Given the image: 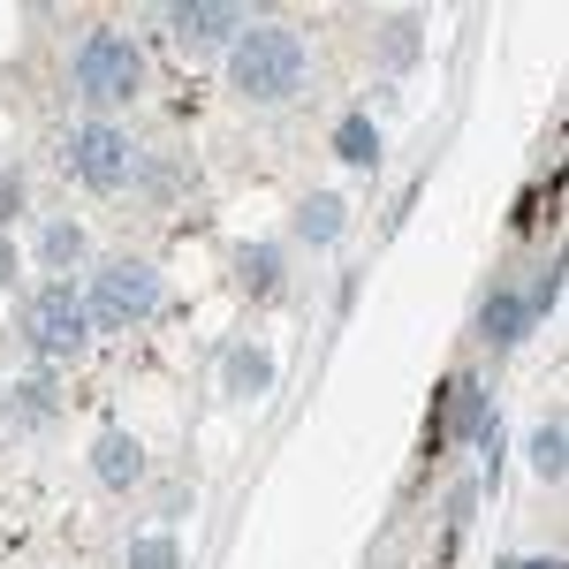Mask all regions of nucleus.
I'll list each match as a JSON object with an SVG mask.
<instances>
[{"label":"nucleus","mask_w":569,"mask_h":569,"mask_svg":"<svg viewBox=\"0 0 569 569\" xmlns=\"http://www.w3.org/2000/svg\"><path fill=\"white\" fill-rule=\"evenodd\" d=\"M243 281H251V289H273V251H251V259H243Z\"/></svg>","instance_id":"obj_15"},{"label":"nucleus","mask_w":569,"mask_h":569,"mask_svg":"<svg viewBox=\"0 0 569 569\" xmlns=\"http://www.w3.org/2000/svg\"><path fill=\"white\" fill-rule=\"evenodd\" d=\"M77 91L91 107H122L137 91V46L122 31H91L84 53H77Z\"/></svg>","instance_id":"obj_3"},{"label":"nucleus","mask_w":569,"mask_h":569,"mask_svg":"<svg viewBox=\"0 0 569 569\" xmlns=\"http://www.w3.org/2000/svg\"><path fill=\"white\" fill-rule=\"evenodd\" d=\"M23 213V176H0V220Z\"/></svg>","instance_id":"obj_16"},{"label":"nucleus","mask_w":569,"mask_h":569,"mask_svg":"<svg viewBox=\"0 0 569 569\" xmlns=\"http://www.w3.org/2000/svg\"><path fill=\"white\" fill-rule=\"evenodd\" d=\"M517 569H562V562H517Z\"/></svg>","instance_id":"obj_18"},{"label":"nucleus","mask_w":569,"mask_h":569,"mask_svg":"<svg viewBox=\"0 0 569 569\" xmlns=\"http://www.w3.org/2000/svg\"><path fill=\"white\" fill-rule=\"evenodd\" d=\"M335 228H342V206H335V198H311V220H305V236H311V243H327Z\"/></svg>","instance_id":"obj_14"},{"label":"nucleus","mask_w":569,"mask_h":569,"mask_svg":"<svg viewBox=\"0 0 569 569\" xmlns=\"http://www.w3.org/2000/svg\"><path fill=\"white\" fill-rule=\"evenodd\" d=\"M525 319H531L525 297H493V305L479 311V335H486V342H517V335H525Z\"/></svg>","instance_id":"obj_8"},{"label":"nucleus","mask_w":569,"mask_h":569,"mask_svg":"<svg viewBox=\"0 0 569 569\" xmlns=\"http://www.w3.org/2000/svg\"><path fill=\"white\" fill-rule=\"evenodd\" d=\"M228 84L243 91V99H289V91L305 84V39L281 31V23L243 31V39L228 46Z\"/></svg>","instance_id":"obj_1"},{"label":"nucleus","mask_w":569,"mask_h":569,"mask_svg":"<svg viewBox=\"0 0 569 569\" xmlns=\"http://www.w3.org/2000/svg\"><path fill=\"white\" fill-rule=\"evenodd\" d=\"M531 463H539V479H562V426H539L531 433Z\"/></svg>","instance_id":"obj_13"},{"label":"nucleus","mask_w":569,"mask_h":569,"mask_svg":"<svg viewBox=\"0 0 569 569\" xmlns=\"http://www.w3.org/2000/svg\"><path fill=\"white\" fill-rule=\"evenodd\" d=\"M335 152H342L350 168H372V160H380V130H372V122L357 114V122H342V137H335Z\"/></svg>","instance_id":"obj_9"},{"label":"nucleus","mask_w":569,"mask_h":569,"mask_svg":"<svg viewBox=\"0 0 569 569\" xmlns=\"http://www.w3.org/2000/svg\"><path fill=\"white\" fill-rule=\"evenodd\" d=\"M0 281H16V251L8 243H0Z\"/></svg>","instance_id":"obj_17"},{"label":"nucleus","mask_w":569,"mask_h":569,"mask_svg":"<svg viewBox=\"0 0 569 569\" xmlns=\"http://www.w3.org/2000/svg\"><path fill=\"white\" fill-rule=\"evenodd\" d=\"M91 471L107 486H137L144 479V448H137L130 433H99V448H91Z\"/></svg>","instance_id":"obj_7"},{"label":"nucleus","mask_w":569,"mask_h":569,"mask_svg":"<svg viewBox=\"0 0 569 569\" xmlns=\"http://www.w3.org/2000/svg\"><path fill=\"white\" fill-rule=\"evenodd\" d=\"M130 569H182V547L168 539V531H152V539L130 547Z\"/></svg>","instance_id":"obj_11"},{"label":"nucleus","mask_w":569,"mask_h":569,"mask_svg":"<svg viewBox=\"0 0 569 569\" xmlns=\"http://www.w3.org/2000/svg\"><path fill=\"white\" fill-rule=\"evenodd\" d=\"M228 380H236V395H266V380H273V372H266L259 350H236V357H228Z\"/></svg>","instance_id":"obj_12"},{"label":"nucleus","mask_w":569,"mask_h":569,"mask_svg":"<svg viewBox=\"0 0 569 569\" xmlns=\"http://www.w3.org/2000/svg\"><path fill=\"white\" fill-rule=\"evenodd\" d=\"M77 176L91 182V190H122V182L137 176V152H130V137L122 130H107V122H91V130H77Z\"/></svg>","instance_id":"obj_5"},{"label":"nucleus","mask_w":569,"mask_h":569,"mask_svg":"<svg viewBox=\"0 0 569 569\" xmlns=\"http://www.w3.org/2000/svg\"><path fill=\"white\" fill-rule=\"evenodd\" d=\"M176 39H190V46H213V39H228L236 23H243V8H228V0H182L176 16Z\"/></svg>","instance_id":"obj_6"},{"label":"nucleus","mask_w":569,"mask_h":569,"mask_svg":"<svg viewBox=\"0 0 569 569\" xmlns=\"http://www.w3.org/2000/svg\"><path fill=\"white\" fill-rule=\"evenodd\" d=\"M160 311V273L152 266H99V281H91V319L99 327H137V319H152Z\"/></svg>","instance_id":"obj_4"},{"label":"nucleus","mask_w":569,"mask_h":569,"mask_svg":"<svg viewBox=\"0 0 569 569\" xmlns=\"http://www.w3.org/2000/svg\"><path fill=\"white\" fill-rule=\"evenodd\" d=\"M23 335H31V350H46V357H77V350H84V335H91L84 297H77L69 281H46L39 297L23 305Z\"/></svg>","instance_id":"obj_2"},{"label":"nucleus","mask_w":569,"mask_h":569,"mask_svg":"<svg viewBox=\"0 0 569 569\" xmlns=\"http://www.w3.org/2000/svg\"><path fill=\"white\" fill-rule=\"evenodd\" d=\"M77 251H84V228H77V220H53V228L39 236V259L46 266H69Z\"/></svg>","instance_id":"obj_10"}]
</instances>
